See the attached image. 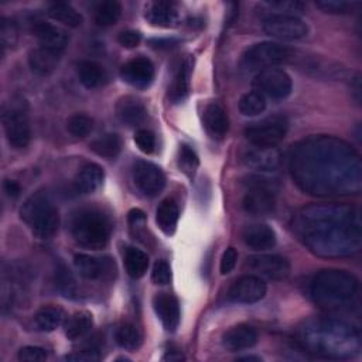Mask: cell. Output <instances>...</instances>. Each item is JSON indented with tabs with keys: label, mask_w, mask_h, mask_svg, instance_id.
<instances>
[{
	"label": "cell",
	"mask_w": 362,
	"mask_h": 362,
	"mask_svg": "<svg viewBox=\"0 0 362 362\" xmlns=\"http://www.w3.org/2000/svg\"><path fill=\"white\" fill-rule=\"evenodd\" d=\"M249 267L270 280H283L290 274V263L279 255H259L249 259Z\"/></svg>",
	"instance_id": "obj_17"
},
{
	"label": "cell",
	"mask_w": 362,
	"mask_h": 362,
	"mask_svg": "<svg viewBox=\"0 0 362 362\" xmlns=\"http://www.w3.org/2000/svg\"><path fill=\"white\" fill-rule=\"evenodd\" d=\"M178 216H180V212H178L177 204L174 202V199L167 198V199L161 201V204L157 208V212H156L157 226L165 235H173L177 228Z\"/></svg>",
	"instance_id": "obj_29"
},
{
	"label": "cell",
	"mask_w": 362,
	"mask_h": 362,
	"mask_svg": "<svg viewBox=\"0 0 362 362\" xmlns=\"http://www.w3.org/2000/svg\"><path fill=\"white\" fill-rule=\"evenodd\" d=\"M65 358L68 361H74V362H95V361H99L100 355H99L98 349L88 348V349H82V351H76L74 354H69Z\"/></svg>",
	"instance_id": "obj_49"
},
{
	"label": "cell",
	"mask_w": 362,
	"mask_h": 362,
	"mask_svg": "<svg viewBox=\"0 0 362 362\" xmlns=\"http://www.w3.org/2000/svg\"><path fill=\"white\" fill-rule=\"evenodd\" d=\"M112 233L110 218L98 208H82L71 219V235L76 243L88 249H102Z\"/></svg>",
	"instance_id": "obj_5"
},
{
	"label": "cell",
	"mask_w": 362,
	"mask_h": 362,
	"mask_svg": "<svg viewBox=\"0 0 362 362\" xmlns=\"http://www.w3.org/2000/svg\"><path fill=\"white\" fill-rule=\"evenodd\" d=\"M93 129V120L83 115V113H75L66 120V130L74 137H86Z\"/></svg>",
	"instance_id": "obj_39"
},
{
	"label": "cell",
	"mask_w": 362,
	"mask_h": 362,
	"mask_svg": "<svg viewBox=\"0 0 362 362\" xmlns=\"http://www.w3.org/2000/svg\"><path fill=\"white\" fill-rule=\"evenodd\" d=\"M315 6L328 14H348L352 10L354 3L338 1V0H324V1H317Z\"/></svg>",
	"instance_id": "obj_43"
},
{
	"label": "cell",
	"mask_w": 362,
	"mask_h": 362,
	"mask_svg": "<svg viewBox=\"0 0 362 362\" xmlns=\"http://www.w3.org/2000/svg\"><path fill=\"white\" fill-rule=\"evenodd\" d=\"M76 75L79 82L88 89L98 88L105 81L103 68L90 59H82L76 64Z\"/></svg>",
	"instance_id": "obj_28"
},
{
	"label": "cell",
	"mask_w": 362,
	"mask_h": 362,
	"mask_svg": "<svg viewBox=\"0 0 362 362\" xmlns=\"http://www.w3.org/2000/svg\"><path fill=\"white\" fill-rule=\"evenodd\" d=\"M122 148L120 137L116 133H106L90 143V150L100 157L115 158Z\"/></svg>",
	"instance_id": "obj_36"
},
{
	"label": "cell",
	"mask_w": 362,
	"mask_h": 362,
	"mask_svg": "<svg viewBox=\"0 0 362 362\" xmlns=\"http://www.w3.org/2000/svg\"><path fill=\"white\" fill-rule=\"evenodd\" d=\"M17 356L20 361H24V362H38V361H45L48 358V354L41 346L28 345V346L20 348Z\"/></svg>",
	"instance_id": "obj_47"
},
{
	"label": "cell",
	"mask_w": 362,
	"mask_h": 362,
	"mask_svg": "<svg viewBox=\"0 0 362 362\" xmlns=\"http://www.w3.org/2000/svg\"><path fill=\"white\" fill-rule=\"evenodd\" d=\"M74 264L79 274L88 280H106L115 276L116 267L109 257H95L85 253L74 256Z\"/></svg>",
	"instance_id": "obj_15"
},
{
	"label": "cell",
	"mask_w": 362,
	"mask_h": 362,
	"mask_svg": "<svg viewBox=\"0 0 362 362\" xmlns=\"http://www.w3.org/2000/svg\"><path fill=\"white\" fill-rule=\"evenodd\" d=\"M123 263L127 274L132 279H140L146 274L148 267V256L133 246H129L123 255Z\"/></svg>",
	"instance_id": "obj_32"
},
{
	"label": "cell",
	"mask_w": 362,
	"mask_h": 362,
	"mask_svg": "<svg viewBox=\"0 0 362 362\" xmlns=\"http://www.w3.org/2000/svg\"><path fill=\"white\" fill-rule=\"evenodd\" d=\"M266 283L253 274H245L239 277L229 288V298L240 304H252L260 301L266 296Z\"/></svg>",
	"instance_id": "obj_14"
},
{
	"label": "cell",
	"mask_w": 362,
	"mask_h": 362,
	"mask_svg": "<svg viewBox=\"0 0 362 362\" xmlns=\"http://www.w3.org/2000/svg\"><path fill=\"white\" fill-rule=\"evenodd\" d=\"M120 76L129 85L144 89L151 85L154 79V65L146 57H137L127 61L120 68Z\"/></svg>",
	"instance_id": "obj_16"
},
{
	"label": "cell",
	"mask_w": 362,
	"mask_h": 362,
	"mask_svg": "<svg viewBox=\"0 0 362 362\" xmlns=\"http://www.w3.org/2000/svg\"><path fill=\"white\" fill-rule=\"evenodd\" d=\"M48 16L64 24V25H68V27H79L83 21L82 16L79 11H76L69 3H65V1H54L48 6Z\"/></svg>",
	"instance_id": "obj_31"
},
{
	"label": "cell",
	"mask_w": 362,
	"mask_h": 362,
	"mask_svg": "<svg viewBox=\"0 0 362 362\" xmlns=\"http://www.w3.org/2000/svg\"><path fill=\"white\" fill-rule=\"evenodd\" d=\"M311 300L324 310H339L348 305L358 291V279L345 270L325 269L310 281Z\"/></svg>",
	"instance_id": "obj_4"
},
{
	"label": "cell",
	"mask_w": 362,
	"mask_h": 362,
	"mask_svg": "<svg viewBox=\"0 0 362 362\" xmlns=\"http://www.w3.org/2000/svg\"><path fill=\"white\" fill-rule=\"evenodd\" d=\"M263 30L270 37L284 41L301 40L308 34V27L300 17L277 13H273L264 18Z\"/></svg>",
	"instance_id": "obj_12"
},
{
	"label": "cell",
	"mask_w": 362,
	"mask_h": 362,
	"mask_svg": "<svg viewBox=\"0 0 362 362\" xmlns=\"http://www.w3.org/2000/svg\"><path fill=\"white\" fill-rule=\"evenodd\" d=\"M133 181L143 195L156 197L165 185V175L158 165L139 160L133 165Z\"/></svg>",
	"instance_id": "obj_13"
},
{
	"label": "cell",
	"mask_w": 362,
	"mask_h": 362,
	"mask_svg": "<svg viewBox=\"0 0 362 362\" xmlns=\"http://www.w3.org/2000/svg\"><path fill=\"white\" fill-rule=\"evenodd\" d=\"M117 41L124 48H136L141 41V34L134 30H126L119 34Z\"/></svg>",
	"instance_id": "obj_50"
},
{
	"label": "cell",
	"mask_w": 362,
	"mask_h": 362,
	"mask_svg": "<svg viewBox=\"0 0 362 362\" xmlns=\"http://www.w3.org/2000/svg\"><path fill=\"white\" fill-rule=\"evenodd\" d=\"M122 16V4L116 0L100 1L93 11L95 23L99 27H110L117 23Z\"/></svg>",
	"instance_id": "obj_35"
},
{
	"label": "cell",
	"mask_w": 362,
	"mask_h": 362,
	"mask_svg": "<svg viewBox=\"0 0 362 362\" xmlns=\"http://www.w3.org/2000/svg\"><path fill=\"white\" fill-rule=\"evenodd\" d=\"M243 242L253 250H267L276 245L274 230L264 223H255L245 228Z\"/></svg>",
	"instance_id": "obj_25"
},
{
	"label": "cell",
	"mask_w": 362,
	"mask_h": 362,
	"mask_svg": "<svg viewBox=\"0 0 362 362\" xmlns=\"http://www.w3.org/2000/svg\"><path fill=\"white\" fill-rule=\"evenodd\" d=\"M298 342L310 354L327 359H349L361 351L356 327L335 318H313L298 329Z\"/></svg>",
	"instance_id": "obj_3"
},
{
	"label": "cell",
	"mask_w": 362,
	"mask_h": 362,
	"mask_svg": "<svg viewBox=\"0 0 362 362\" xmlns=\"http://www.w3.org/2000/svg\"><path fill=\"white\" fill-rule=\"evenodd\" d=\"M164 361H182L184 359V355L177 351V349H173V351H167V354L163 356Z\"/></svg>",
	"instance_id": "obj_53"
},
{
	"label": "cell",
	"mask_w": 362,
	"mask_h": 362,
	"mask_svg": "<svg viewBox=\"0 0 362 362\" xmlns=\"http://www.w3.org/2000/svg\"><path fill=\"white\" fill-rule=\"evenodd\" d=\"M269 8L279 11L277 14H288V16H297V13H301L304 10V4L300 1H267L264 3Z\"/></svg>",
	"instance_id": "obj_44"
},
{
	"label": "cell",
	"mask_w": 362,
	"mask_h": 362,
	"mask_svg": "<svg viewBox=\"0 0 362 362\" xmlns=\"http://www.w3.org/2000/svg\"><path fill=\"white\" fill-rule=\"evenodd\" d=\"M92 324H93V318L90 313L78 311V313H74L71 317H68V320L64 324V331L69 339H78L90 331Z\"/></svg>",
	"instance_id": "obj_33"
},
{
	"label": "cell",
	"mask_w": 362,
	"mask_h": 362,
	"mask_svg": "<svg viewBox=\"0 0 362 362\" xmlns=\"http://www.w3.org/2000/svg\"><path fill=\"white\" fill-rule=\"evenodd\" d=\"M134 143L140 148V151L150 154L156 148V137L154 134L147 129H139L134 134Z\"/></svg>",
	"instance_id": "obj_45"
},
{
	"label": "cell",
	"mask_w": 362,
	"mask_h": 362,
	"mask_svg": "<svg viewBox=\"0 0 362 362\" xmlns=\"http://www.w3.org/2000/svg\"><path fill=\"white\" fill-rule=\"evenodd\" d=\"M238 262V252L235 247H228L221 257V264H219V270L221 274H228L230 273Z\"/></svg>",
	"instance_id": "obj_48"
},
{
	"label": "cell",
	"mask_w": 362,
	"mask_h": 362,
	"mask_svg": "<svg viewBox=\"0 0 362 362\" xmlns=\"http://www.w3.org/2000/svg\"><path fill=\"white\" fill-rule=\"evenodd\" d=\"M297 239L317 256L345 257L359 252V209L346 204H315L300 208L291 221Z\"/></svg>",
	"instance_id": "obj_2"
},
{
	"label": "cell",
	"mask_w": 362,
	"mask_h": 362,
	"mask_svg": "<svg viewBox=\"0 0 362 362\" xmlns=\"http://www.w3.org/2000/svg\"><path fill=\"white\" fill-rule=\"evenodd\" d=\"M189 75H191V62L185 59L177 69L173 83L168 89V96L174 103L184 100L189 92Z\"/></svg>",
	"instance_id": "obj_30"
},
{
	"label": "cell",
	"mask_w": 362,
	"mask_h": 362,
	"mask_svg": "<svg viewBox=\"0 0 362 362\" xmlns=\"http://www.w3.org/2000/svg\"><path fill=\"white\" fill-rule=\"evenodd\" d=\"M198 164H199V160L195 151L189 146L182 144L180 147V167L182 168V171L191 175L197 170Z\"/></svg>",
	"instance_id": "obj_42"
},
{
	"label": "cell",
	"mask_w": 362,
	"mask_h": 362,
	"mask_svg": "<svg viewBox=\"0 0 362 362\" xmlns=\"http://www.w3.org/2000/svg\"><path fill=\"white\" fill-rule=\"evenodd\" d=\"M287 129V119L281 115H273L250 123L245 129V136L255 147H276L286 137Z\"/></svg>",
	"instance_id": "obj_10"
},
{
	"label": "cell",
	"mask_w": 362,
	"mask_h": 362,
	"mask_svg": "<svg viewBox=\"0 0 362 362\" xmlns=\"http://www.w3.org/2000/svg\"><path fill=\"white\" fill-rule=\"evenodd\" d=\"M202 119H204V126L212 139L221 140L225 137L229 127V120H228L226 110L223 109L222 105L216 102L206 105Z\"/></svg>",
	"instance_id": "obj_23"
},
{
	"label": "cell",
	"mask_w": 362,
	"mask_h": 362,
	"mask_svg": "<svg viewBox=\"0 0 362 362\" xmlns=\"http://www.w3.org/2000/svg\"><path fill=\"white\" fill-rule=\"evenodd\" d=\"M55 284L57 288L65 296V297H74V294L76 293V284H75V279L72 276V273L65 267L61 266L59 269H57L55 273Z\"/></svg>",
	"instance_id": "obj_41"
},
{
	"label": "cell",
	"mask_w": 362,
	"mask_h": 362,
	"mask_svg": "<svg viewBox=\"0 0 362 362\" xmlns=\"http://www.w3.org/2000/svg\"><path fill=\"white\" fill-rule=\"evenodd\" d=\"M33 31L41 47L61 52L68 44V34L61 27L45 21H37L33 27Z\"/></svg>",
	"instance_id": "obj_19"
},
{
	"label": "cell",
	"mask_w": 362,
	"mask_h": 362,
	"mask_svg": "<svg viewBox=\"0 0 362 362\" xmlns=\"http://www.w3.org/2000/svg\"><path fill=\"white\" fill-rule=\"evenodd\" d=\"M257 342V332L253 327L246 324H238L229 328L222 335V344L229 351H243L252 348Z\"/></svg>",
	"instance_id": "obj_22"
},
{
	"label": "cell",
	"mask_w": 362,
	"mask_h": 362,
	"mask_svg": "<svg viewBox=\"0 0 362 362\" xmlns=\"http://www.w3.org/2000/svg\"><path fill=\"white\" fill-rule=\"evenodd\" d=\"M18 40V27L14 20L3 17L0 23V41L3 51L6 48H11L17 44Z\"/></svg>",
	"instance_id": "obj_40"
},
{
	"label": "cell",
	"mask_w": 362,
	"mask_h": 362,
	"mask_svg": "<svg viewBox=\"0 0 362 362\" xmlns=\"http://www.w3.org/2000/svg\"><path fill=\"white\" fill-rule=\"evenodd\" d=\"M153 307L167 331H175L180 322V305L174 296L158 293L153 298Z\"/></svg>",
	"instance_id": "obj_20"
},
{
	"label": "cell",
	"mask_w": 362,
	"mask_h": 362,
	"mask_svg": "<svg viewBox=\"0 0 362 362\" xmlns=\"http://www.w3.org/2000/svg\"><path fill=\"white\" fill-rule=\"evenodd\" d=\"M1 122L6 139L11 147L24 148L28 146L31 139V130L25 103L21 99L8 102L3 107Z\"/></svg>",
	"instance_id": "obj_8"
},
{
	"label": "cell",
	"mask_w": 362,
	"mask_h": 362,
	"mask_svg": "<svg viewBox=\"0 0 362 362\" xmlns=\"http://www.w3.org/2000/svg\"><path fill=\"white\" fill-rule=\"evenodd\" d=\"M243 163L256 171L272 173L281 164V154L276 147H253L243 154Z\"/></svg>",
	"instance_id": "obj_18"
},
{
	"label": "cell",
	"mask_w": 362,
	"mask_h": 362,
	"mask_svg": "<svg viewBox=\"0 0 362 362\" xmlns=\"http://www.w3.org/2000/svg\"><path fill=\"white\" fill-rule=\"evenodd\" d=\"M115 341L120 348L124 349H136L141 342V337L137 328L130 322H123L115 329Z\"/></svg>",
	"instance_id": "obj_37"
},
{
	"label": "cell",
	"mask_w": 362,
	"mask_h": 362,
	"mask_svg": "<svg viewBox=\"0 0 362 362\" xmlns=\"http://www.w3.org/2000/svg\"><path fill=\"white\" fill-rule=\"evenodd\" d=\"M150 44L153 47H157V48H163V47H171L173 44V40H163V38H156V40H150Z\"/></svg>",
	"instance_id": "obj_54"
},
{
	"label": "cell",
	"mask_w": 362,
	"mask_h": 362,
	"mask_svg": "<svg viewBox=\"0 0 362 362\" xmlns=\"http://www.w3.org/2000/svg\"><path fill=\"white\" fill-rule=\"evenodd\" d=\"M288 168L297 187L310 195H349L362 187L359 154L332 136H311L293 146Z\"/></svg>",
	"instance_id": "obj_1"
},
{
	"label": "cell",
	"mask_w": 362,
	"mask_h": 362,
	"mask_svg": "<svg viewBox=\"0 0 362 362\" xmlns=\"http://www.w3.org/2000/svg\"><path fill=\"white\" fill-rule=\"evenodd\" d=\"M61 59V52L37 47L28 54V65L31 71L38 76H47L55 71Z\"/></svg>",
	"instance_id": "obj_24"
},
{
	"label": "cell",
	"mask_w": 362,
	"mask_h": 362,
	"mask_svg": "<svg viewBox=\"0 0 362 362\" xmlns=\"http://www.w3.org/2000/svg\"><path fill=\"white\" fill-rule=\"evenodd\" d=\"M242 206L252 216H267L276 208V182L262 175L249 177Z\"/></svg>",
	"instance_id": "obj_7"
},
{
	"label": "cell",
	"mask_w": 362,
	"mask_h": 362,
	"mask_svg": "<svg viewBox=\"0 0 362 362\" xmlns=\"http://www.w3.org/2000/svg\"><path fill=\"white\" fill-rule=\"evenodd\" d=\"M64 311L59 307L55 305H44L41 308L37 310L35 315H34V321L35 325L41 329V331H54L57 329L62 322H64Z\"/></svg>",
	"instance_id": "obj_34"
},
{
	"label": "cell",
	"mask_w": 362,
	"mask_h": 362,
	"mask_svg": "<svg viewBox=\"0 0 362 362\" xmlns=\"http://www.w3.org/2000/svg\"><path fill=\"white\" fill-rule=\"evenodd\" d=\"M103 178H105L103 168L96 163H88L83 167H81V170L78 171L74 180V187L81 194H90L102 185Z\"/></svg>",
	"instance_id": "obj_26"
},
{
	"label": "cell",
	"mask_w": 362,
	"mask_h": 362,
	"mask_svg": "<svg viewBox=\"0 0 362 362\" xmlns=\"http://www.w3.org/2000/svg\"><path fill=\"white\" fill-rule=\"evenodd\" d=\"M127 218H129V223L133 226H141L146 222V214L139 208L130 209L127 214Z\"/></svg>",
	"instance_id": "obj_51"
},
{
	"label": "cell",
	"mask_w": 362,
	"mask_h": 362,
	"mask_svg": "<svg viewBox=\"0 0 362 362\" xmlns=\"http://www.w3.org/2000/svg\"><path fill=\"white\" fill-rule=\"evenodd\" d=\"M3 188H4V192H6L8 197H11V198L18 197L20 192H21L20 184H18L17 181H14V180H6V181L3 182Z\"/></svg>",
	"instance_id": "obj_52"
},
{
	"label": "cell",
	"mask_w": 362,
	"mask_h": 362,
	"mask_svg": "<svg viewBox=\"0 0 362 362\" xmlns=\"http://www.w3.org/2000/svg\"><path fill=\"white\" fill-rule=\"evenodd\" d=\"M291 49L284 45L272 41H263L249 47L245 51L242 57V65L247 71H263L286 62L291 58Z\"/></svg>",
	"instance_id": "obj_9"
},
{
	"label": "cell",
	"mask_w": 362,
	"mask_h": 362,
	"mask_svg": "<svg viewBox=\"0 0 362 362\" xmlns=\"http://www.w3.org/2000/svg\"><path fill=\"white\" fill-rule=\"evenodd\" d=\"M116 115L127 126H137L147 117L146 106L134 96H123L116 105Z\"/></svg>",
	"instance_id": "obj_27"
},
{
	"label": "cell",
	"mask_w": 362,
	"mask_h": 362,
	"mask_svg": "<svg viewBox=\"0 0 362 362\" xmlns=\"http://www.w3.org/2000/svg\"><path fill=\"white\" fill-rule=\"evenodd\" d=\"M238 107L243 116H257L264 112L266 99L259 92L252 90L242 95V98L238 102Z\"/></svg>",
	"instance_id": "obj_38"
},
{
	"label": "cell",
	"mask_w": 362,
	"mask_h": 362,
	"mask_svg": "<svg viewBox=\"0 0 362 362\" xmlns=\"http://www.w3.org/2000/svg\"><path fill=\"white\" fill-rule=\"evenodd\" d=\"M238 361H255V362H260L262 358L253 356V355H247V356H240V358H238Z\"/></svg>",
	"instance_id": "obj_55"
},
{
	"label": "cell",
	"mask_w": 362,
	"mask_h": 362,
	"mask_svg": "<svg viewBox=\"0 0 362 362\" xmlns=\"http://www.w3.org/2000/svg\"><path fill=\"white\" fill-rule=\"evenodd\" d=\"M151 280L154 284L164 286L168 284L171 280V267L165 260H157L153 266Z\"/></svg>",
	"instance_id": "obj_46"
},
{
	"label": "cell",
	"mask_w": 362,
	"mask_h": 362,
	"mask_svg": "<svg viewBox=\"0 0 362 362\" xmlns=\"http://www.w3.org/2000/svg\"><path fill=\"white\" fill-rule=\"evenodd\" d=\"M178 6L174 1H151L146 7V20L156 27H173L178 21Z\"/></svg>",
	"instance_id": "obj_21"
},
{
	"label": "cell",
	"mask_w": 362,
	"mask_h": 362,
	"mask_svg": "<svg viewBox=\"0 0 362 362\" xmlns=\"http://www.w3.org/2000/svg\"><path fill=\"white\" fill-rule=\"evenodd\" d=\"M20 216L41 239L51 238L59 226L58 209L45 192H35L28 197L20 209Z\"/></svg>",
	"instance_id": "obj_6"
},
{
	"label": "cell",
	"mask_w": 362,
	"mask_h": 362,
	"mask_svg": "<svg viewBox=\"0 0 362 362\" xmlns=\"http://www.w3.org/2000/svg\"><path fill=\"white\" fill-rule=\"evenodd\" d=\"M253 88L263 96L280 100L291 93L293 82L290 75L279 68L259 71L253 78Z\"/></svg>",
	"instance_id": "obj_11"
}]
</instances>
